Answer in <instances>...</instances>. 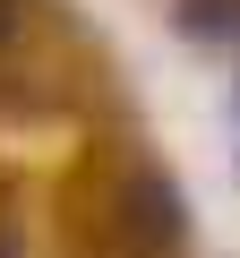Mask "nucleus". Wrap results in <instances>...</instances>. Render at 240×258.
I'll return each mask as SVG.
<instances>
[{
    "label": "nucleus",
    "instance_id": "f257e3e1",
    "mask_svg": "<svg viewBox=\"0 0 240 258\" xmlns=\"http://www.w3.org/2000/svg\"><path fill=\"white\" fill-rule=\"evenodd\" d=\"M172 224H180V198H172L155 172H138L129 189H120V232H129V249H163Z\"/></svg>",
    "mask_w": 240,
    "mask_h": 258
},
{
    "label": "nucleus",
    "instance_id": "f03ea898",
    "mask_svg": "<svg viewBox=\"0 0 240 258\" xmlns=\"http://www.w3.org/2000/svg\"><path fill=\"white\" fill-rule=\"evenodd\" d=\"M197 35H240V0H180Z\"/></svg>",
    "mask_w": 240,
    "mask_h": 258
},
{
    "label": "nucleus",
    "instance_id": "7ed1b4c3",
    "mask_svg": "<svg viewBox=\"0 0 240 258\" xmlns=\"http://www.w3.org/2000/svg\"><path fill=\"white\" fill-rule=\"evenodd\" d=\"M9 26H18V0H0V43H9Z\"/></svg>",
    "mask_w": 240,
    "mask_h": 258
},
{
    "label": "nucleus",
    "instance_id": "20e7f679",
    "mask_svg": "<svg viewBox=\"0 0 240 258\" xmlns=\"http://www.w3.org/2000/svg\"><path fill=\"white\" fill-rule=\"evenodd\" d=\"M0 258H9V241H0Z\"/></svg>",
    "mask_w": 240,
    "mask_h": 258
}]
</instances>
